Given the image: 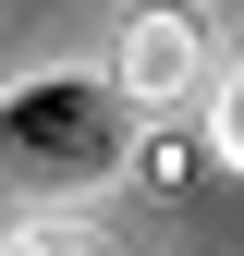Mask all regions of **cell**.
<instances>
[{
  "mask_svg": "<svg viewBox=\"0 0 244 256\" xmlns=\"http://www.w3.org/2000/svg\"><path fill=\"white\" fill-rule=\"evenodd\" d=\"M134 158V98L122 86H12L0 98V196L37 208V196H86L98 171Z\"/></svg>",
  "mask_w": 244,
  "mask_h": 256,
  "instance_id": "1",
  "label": "cell"
},
{
  "mask_svg": "<svg viewBox=\"0 0 244 256\" xmlns=\"http://www.w3.org/2000/svg\"><path fill=\"white\" fill-rule=\"evenodd\" d=\"M208 74H220V37H208L196 0H146V12H122V37H110V86H122L134 110L196 98Z\"/></svg>",
  "mask_w": 244,
  "mask_h": 256,
  "instance_id": "2",
  "label": "cell"
},
{
  "mask_svg": "<svg viewBox=\"0 0 244 256\" xmlns=\"http://www.w3.org/2000/svg\"><path fill=\"white\" fill-rule=\"evenodd\" d=\"M208 146L244 171V49H220V74H208Z\"/></svg>",
  "mask_w": 244,
  "mask_h": 256,
  "instance_id": "3",
  "label": "cell"
}]
</instances>
